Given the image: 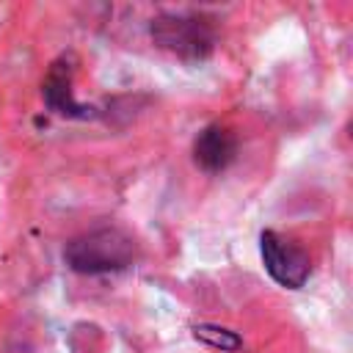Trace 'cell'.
Here are the masks:
<instances>
[{
  "instance_id": "obj_3",
  "label": "cell",
  "mask_w": 353,
  "mask_h": 353,
  "mask_svg": "<svg viewBox=\"0 0 353 353\" xmlns=\"http://www.w3.org/2000/svg\"><path fill=\"white\" fill-rule=\"evenodd\" d=\"M259 254H262V265L265 270L273 276V281H279L287 290H301L309 281L312 273V262L309 254L292 243L290 237L268 229L259 234Z\"/></svg>"
},
{
  "instance_id": "obj_2",
  "label": "cell",
  "mask_w": 353,
  "mask_h": 353,
  "mask_svg": "<svg viewBox=\"0 0 353 353\" xmlns=\"http://www.w3.org/2000/svg\"><path fill=\"white\" fill-rule=\"evenodd\" d=\"M149 33L160 50L182 61H204L215 50V28L199 14H157Z\"/></svg>"
},
{
  "instance_id": "obj_5",
  "label": "cell",
  "mask_w": 353,
  "mask_h": 353,
  "mask_svg": "<svg viewBox=\"0 0 353 353\" xmlns=\"http://www.w3.org/2000/svg\"><path fill=\"white\" fill-rule=\"evenodd\" d=\"M237 157V138L229 127L210 124L193 141V160L201 171L218 174Z\"/></svg>"
},
{
  "instance_id": "obj_1",
  "label": "cell",
  "mask_w": 353,
  "mask_h": 353,
  "mask_svg": "<svg viewBox=\"0 0 353 353\" xmlns=\"http://www.w3.org/2000/svg\"><path fill=\"white\" fill-rule=\"evenodd\" d=\"M138 245L135 240L116 226L91 229L66 243L63 259L74 273L97 276V273H116L135 262Z\"/></svg>"
},
{
  "instance_id": "obj_6",
  "label": "cell",
  "mask_w": 353,
  "mask_h": 353,
  "mask_svg": "<svg viewBox=\"0 0 353 353\" xmlns=\"http://www.w3.org/2000/svg\"><path fill=\"white\" fill-rule=\"evenodd\" d=\"M193 336L215 350H240L243 347V336L232 328L223 325H212V323H196L193 325Z\"/></svg>"
},
{
  "instance_id": "obj_4",
  "label": "cell",
  "mask_w": 353,
  "mask_h": 353,
  "mask_svg": "<svg viewBox=\"0 0 353 353\" xmlns=\"http://www.w3.org/2000/svg\"><path fill=\"white\" fill-rule=\"evenodd\" d=\"M72 83H74V58L72 55H61L58 61H52L44 83H41V97L47 102V108L58 116L66 119H88L91 108L80 105L72 94Z\"/></svg>"
}]
</instances>
